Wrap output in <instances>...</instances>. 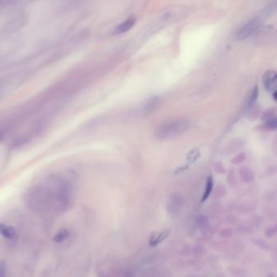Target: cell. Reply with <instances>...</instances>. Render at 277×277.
<instances>
[{
	"mask_svg": "<svg viewBox=\"0 0 277 277\" xmlns=\"http://www.w3.org/2000/svg\"><path fill=\"white\" fill-rule=\"evenodd\" d=\"M192 123L187 119H177L161 124L156 129V136L160 140L173 138L184 134L191 127Z\"/></svg>",
	"mask_w": 277,
	"mask_h": 277,
	"instance_id": "6da1fadb",
	"label": "cell"
},
{
	"mask_svg": "<svg viewBox=\"0 0 277 277\" xmlns=\"http://www.w3.org/2000/svg\"><path fill=\"white\" fill-rule=\"evenodd\" d=\"M259 26H260V22L258 19L251 20L236 33V38L238 40L246 39L254 33Z\"/></svg>",
	"mask_w": 277,
	"mask_h": 277,
	"instance_id": "7a4b0ae2",
	"label": "cell"
},
{
	"mask_svg": "<svg viewBox=\"0 0 277 277\" xmlns=\"http://www.w3.org/2000/svg\"><path fill=\"white\" fill-rule=\"evenodd\" d=\"M185 201L184 197L182 194H172L170 198L169 202L167 203V210L172 215H177L182 211V208H184Z\"/></svg>",
	"mask_w": 277,
	"mask_h": 277,
	"instance_id": "3957f363",
	"label": "cell"
},
{
	"mask_svg": "<svg viewBox=\"0 0 277 277\" xmlns=\"http://www.w3.org/2000/svg\"><path fill=\"white\" fill-rule=\"evenodd\" d=\"M263 85L269 93H273L276 100L277 93V73L274 70H269L264 73L263 77Z\"/></svg>",
	"mask_w": 277,
	"mask_h": 277,
	"instance_id": "277c9868",
	"label": "cell"
},
{
	"mask_svg": "<svg viewBox=\"0 0 277 277\" xmlns=\"http://www.w3.org/2000/svg\"><path fill=\"white\" fill-rule=\"evenodd\" d=\"M194 224L198 230L202 231H208L210 229V224L209 218L205 215H199L195 218Z\"/></svg>",
	"mask_w": 277,
	"mask_h": 277,
	"instance_id": "5b68a950",
	"label": "cell"
},
{
	"mask_svg": "<svg viewBox=\"0 0 277 277\" xmlns=\"http://www.w3.org/2000/svg\"><path fill=\"white\" fill-rule=\"evenodd\" d=\"M0 235L7 240H12L16 236V231L12 226L0 223Z\"/></svg>",
	"mask_w": 277,
	"mask_h": 277,
	"instance_id": "8992f818",
	"label": "cell"
},
{
	"mask_svg": "<svg viewBox=\"0 0 277 277\" xmlns=\"http://www.w3.org/2000/svg\"><path fill=\"white\" fill-rule=\"evenodd\" d=\"M171 233V230H163L162 232L158 234L154 235L150 240V246L152 247L158 246L159 244L162 243V241L166 240Z\"/></svg>",
	"mask_w": 277,
	"mask_h": 277,
	"instance_id": "52a82bcc",
	"label": "cell"
},
{
	"mask_svg": "<svg viewBox=\"0 0 277 277\" xmlns=\"http://www.w3.org/2000/svg\"><path fill=\"white\" fill-rule=\"evenodd\" d=\"M135 23H136V19L134 17H129L125 22L119 24L115 28V34H122V33H124V32L129 31V29L133 28Z\"/></svg>",
	"mask_w": 277,
	"mask_h": 277,
	"instance_id": "ba28073f",
	"label": "cell"
},
{
	"mask_svg": "<svg viewBox=\"0 0 277 277\" xmlns=\"http://www.w3.org/2000/svg\"><path fill=\"white\" fill-rule=\"evenodd\" d=\"M213 187H214V181H213V177L210 176V177H208V180L206 182L205 189H204L203 197L201 199L202 203H205L206 201L208 200V198L212 193Z\"/></svg>",
	"mask_w": 277,
	"mask_h": 277,
	"instance_id": "9c48e42d",
	"label": "cell"
},
{
	"mask_svg": "<svg viewBox=\"0 0 277 277\" xmlns=\"http://www.w3.org/2000/svg\"><path fill=\"white\" fill-rule=\"evenodd\" d=\"M240 177L244 183H251L254 180V175L252 170L248 167H242L240 170Z\"/></svg>",
	"mask_w": 277,
	"mask_h": 277,
	"instance_id": "30bf717a",
	"label": "cell"
},
{
	"mask_svg": "<svg viewBox=\"0 0 277 277\" xmlns=\"http://www.w3.org/2000/svg\"><path fill=\"white\" fill-rule=\"evenodd\" d=\"M69 230L66 229H62L55 233V236L53 237V241H55V243H62L69 237Z\"/></svg>",
	"mask_w": 277,
	"mask_h": 277,
	"instance_id": "8fae6325",
	"label": "cell"
},
{
	"mask_svg": "<svg viewBox=\"0 0 277 277\" xmlns=\"http://www.w3.org/2000/svg\"><path fill=\"white\" fill-rule=\"evenodd\" d=\"M255 203L253 202H248V203H244L239 207V212L243 214V215H247L252 212L255 209Z\"/></svg>",
	"mask_w": 277,
	"mask_h": 277,
	"instance_id": "7c38bea8",
	"label": "cell"
},
{
	"mask_svg": "<svg viewBox=\"0 0 277 277\" xmlns=\"http://www.w3.org/2000/svg\"><path fill=\"white\" fill-rule=\"evenodd\" d=\"M229 272L231 273V275L233 276V277H246L247 274L246 269L238 266H230L229 268Z\"/></svg>",
	"mask_w": 277,
	"mask_h": 277,
	"instance_id": "4fadbf2b",
	"label": "cell"
},
{
	"mask_svg": "<svg viewBox=\"0 0 277 277\" xmlns=\"http://www.w3.org/2000/svg\"><path fill=\"white\" fill-rule=\"evenodd\" d=\"M211 247L215 251H224L227 250L229 247V243L227 241H215L211 245Z\"/></svg>",
	"mask_w": 277,
	"mask_h": 277,
	"instance_id": "5bb4252c",
	"label": "cell"
},
{
	"mask_svg": "<svg viewBox=\"0 0 277 277\" xmlns=\"http://www.w3.org/2000/svg\"><path fill=\"white\" fill-rule=\"evenodd\" d=\"M233 231L231 228H224L219 232V236L223 239L232 238Z\"/></svg>",
	"mask_w": 277,
	"mask_h": 277,
	"instance_id": "9a60e30c",
	"label": "cell"
},
{
	"mask_svg": "<svg viewBox=\"0 0 277 277\" xmlns=\"http://www.w3.org/2000/svg\"><path fill=\"white\" fill-rule=\"evenodd\" d=\"M253 242L254 245L258 246V247L262 249V250H264V251H268V250L270 249V245H269V243L264 241L263 239H254V240H253Z\"/></svg>",
	"mask_w": 277,
	"mask_h": 277,
	"instance_id": "2e32d148",
	"label": "cell"
},
{
	"mask_svg": "<svg viewBox=\"0 0 277 277\" xmlns=\"http://www.w3.org/2000/svg\"><path fill=\"white\" fill-rule=\"evenodd\" d=\"M199 156H200V152L195 149L189 152V155L187 156V160H189V162H194L199 158Z\"/></svg>",
	"mask_w": 277,
	"mask_h": 277,
	"instance_id": "e0dca14e",
	"label": "cell"
},
{
	"mask_svg": "<svg viewBox=\"0 0 277 277\" xmlns=\"http://www.w3.org/2000/svg\"><path fill=\"white\" fill-rule=\"evenodd\" d=\"M277 225H273V226H271V227L268 228L265 231V236L268 238H271V237H273L277 234Z\"/></svg>",
	"mask_w": 277,
	"mask_h": 277,
	"instance_id": "ac0fdd59",
	"label": "cell"
},
{
	"mask_svg": "<svg viewBox=\"0 0 277 277\" xmlns=\"http://www.w3.org/2000/svg\"><path fill=\"white\" fill-rule=\"evenodd\" d=\"M203 251H204V248H203V246L195 245V246L192 247L191 253L195 256L200 255V254L203 253Z\"/></svg>",
	"mask_w": 277,
	"mask_h": 277,
	"instance_id": "d6986e66",
	"label": "cell"
},
{
	"mask_svg": "<svg viewBox=\"0 0 277 277\" xmlns=\"http://www.w3.org/2000/svg\"><path fill=\"white\" fill-rule=\"evenodd\" d=\"M258 87H255L254 90L253 92L251 93V98H250V103L249 106L253 105L254 103H255L257 98H258Z\"/></svg>",
	"mask_w": 277,
	"mask_h": 277,
	"instance_id": "ffe728a7",
	"label": "cell"
},
{
	"mask_svg": "<svg viewBox=\"0 0 277 277\" xmlns=\"http://www.w3.org/2000/svg\"><path fill=\"white\" fill-rule=\"evenodd\" d=\"M6 273H7V268H6V263L4 262L0 263V277H6Z\"/></svg>",
	"mask_w": 277,
	"mask_h": 277,
	"instance_id": "44dd1931",
	"label": "cell"
},
{
	"mask_svg": "<svg viewBox=\"0 0 277 277\" xmlns=\"http://www.w3.org/2000/svg\"><path fill=\"white\" fill-rule=\"evenodd\" d=\"M225 189H223L222 190H221V189H220V187H218L217 189L215 190V196L216 197V198H221V197L225 196Z\"/></svg>",
	"mask_w": 277,
	"mask_h": 277,
	"instance_id": "7402d4cb",
	"label": "cell"
},
{
	"mask_svg": "<svg viewBox=\"0 0 277 277\" xmlns=\"http://www.w3.org/2000/svg\"><path fill=\"white\" fill-rule=\"evenodd\" d=\"M123 277H135V274L132 271L127 270L126 272H124Z\"/></svg>",
	"mask_w": 277,
	"mask_h": 277,
	"instance_id": "603a6c76",
	"label": "cell"
},
{
	"mask_svg": "<svg viewBox=\"0 0 277 277\" xmlns=\"http://www.w3.org/2000/svg\"><path fill=\"white\" fill-rule=\"evenodd\" d=\"M267 277H277L274 273H269Z\"/></svg>",
	"mask_w": 277,
	"mask_h": 277,
	"instance_id": "cb8c5ba5",
	"label": "cell"
},
{
	"mask_svg": "<svg viewBox=\"0 0 277 277\" xmlns=\"http://www.w3.org/2000/svg\"></svg>",
	"mask_w": 277,
	"mask_h": 277,
	"instance_id": "d4e9b609",
	"label": "cell"
}]
</instances>
